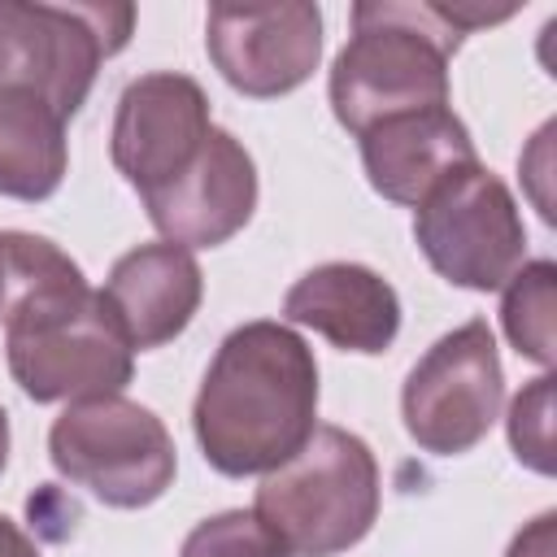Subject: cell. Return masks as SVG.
<instances>
[{"mask_svg": "<svg viewBox=\"0 0 557 557\" xmlns=\"http://www.w3.org/2000/svg\"><path fill=\"white\" fill-rule=\"evenodd\" d=\"M418 248L457 287L496 292L522 270V218L509 187L479 161L444 178L413 218Z\"/></svg>", "mask_w": 557, "mask_h": 557, "instance_id": "7", "label": "cell"}, {"mask_svg": "<svg viewBox=\"0 0 557 557\" xmlns=\"http://www.w3.org/2000/svg\"><path fill=\"white\" fill-rule=\"evenodd\" d=\"M104 300L131 348H157L191 322L200 305V265L183 244H139L113 265Z\"/></svg>", "mask_w": 557, "mask_h": 557, "instance_id": "13", "label": "cell"}, {"mask_svg": "<svg viewBox=\"0 0 557 557\" xmlns=\"http://www.w3.org/2000/svg\"><path fill=\"white\" fill-rule=\"evenodd\" d=\"M0 557H39V548L0 513Z\"/></svg>", "mask_w": 557, "mask_h": 557, "instance_id": "20", "label": "cell"}, {"mask_svg": "<svg viewBox=\"0 0 557 557\" xmlns=\"http://www.w3.org/2000/svg\"><path fill=\"white\" fill-rule=\"evenodd\" d=\"M361 161L370 187L396 205H422L444 178L474 165V144L448 104L413 109L361 131Z\"/></svg>", "mask_w": 557, "mask_h": 557, "instance_id": "12", "label": "cell"}, {"mask_svg": "<svg viewBox=\"0 0 557 557\" xmlns=\"http://www.w3.org/2000/svg\"><path fill=\"white\" fill-rule=\"evenodd\" d=\"M4 461H9V413L0 409V470H4Z\"/></svg>", "mask_w": 557, "mask_h": 557, "instance_id": "21", "label": "cell"}, {"mask_svg": "<svg viewBox=\"0 0 557 557\" xmlns=\"http://www.w3.org/2000/svg\"><path fill=\"white\" fill-rule=\"evenodd\" d=\"M178 557H292V553L278 544V535L257 513L231 509V513L205 518L183 540Z\"/></svg>", "mask_w": 557, "mask_h": 557, "instance_id": "17", "label": "cell"}, {"mask_svg": "<svg viewBox=\"0 0 557 557\" xmlns=\"http://www.w3.org/2000/svg\"><path fill=\"white\" fill-rule=\"evenodd\" d=\"M209 57L244 96H283L300 87L322 57V13L305 0L283 4H213Z\"/></svg>", "mask_w": 557, "mask_h": 557, "instance_id": "9", "label": "cell"}, {"mask_svg": "<svg viewBox=\"0 0 557 557\" xmlns=\"http://www.w3.org/2000/svg\"><path fill=\"white\" fill-rule=\"evenodd\" d=\"M461 30L435 4H352V39L331 70L335 117L361 135L383 117L448 104V57Z\"/></svg>", "mask_w": 557, "mask_h": 557, "instance_id": "3", "label": "cell"}, {"mask_svg": "<svg viewBox=\"0 0 557 557\" xmlns=\"http://www.w3.org/2000/svg\"><path fill=\"white\" fill-rule=\"evenodd\" d=\"M0 322L9 370L30 400L117 396L131 379L135 348L104 292L39 235H0Z\"/></svg>", "mask_w": 557, "mask_h": 557, "instance_id": "1", "label": "cell"}, {"mask_svg": "<svg viewBox=\"0 0 557 557\" xmlns=\"http://www.w3.org/2000/svg\"><path fill=\"white\" fill-rule=\"evenodd\" d=\"M131 4L0 0V91H35L70 122L100 61L131 39Z\"/></svg>", "mask_w": 557, "mask_h": 557, "instance_id": "5", "label": "cell"}, {"mask_svg": "<svg viewBox=\"0 0 557 557\" xmlns=\"http://www.w3.org/2000/svg\"><path fill=\"white\" fill-rule=\"evenodd\" d=\"M318 409V366L283 322L235 326L191 409L196 440L222 474H270L309 435Z\"/></svg>", "mask_w": 557, "mask_h": 557, "instance_id": "2", "label": "cell"}, {"mask_svg": "<svg viewBox=\"0 0 557 557\" xmlns=\"http://www.w3.org/2000/svg\"><path fill=\"white\" fill-rule=\"evenodd\" d=\"M213 122L209 100L196 78L187 74H144L135 78L113 117V165L144 191L178 178L196 152L205 148Z\"/></svg>", "mask_w": 557, "mask_h": 557, "instance_id": "10", "label": "cell"}, {"mask_svg": "<svg viewBox=\"0 0 557 557\" xmlns=\"http://www.w3.org/2000/svg\"><path fill=\"white\" fill-rule=\"evenodd\" d=\"M553 513H540L513 544H509V557H557V544H553Z\"/></svg>", "mask_w": 557, "mask_h": 557, "instance_id": "19", "label": "cell"}, {"mask_svg": "<svg viewBox=\"0 0 557 557\" xmlns=\"http://www.w3.org/2000/svg\"><path fill=\"white\" fill-rule=\"evenodd\" d=\"M65 174V117L35 91H0V191L44 200Z\"/></svg>", "mask_w": 557, "mask_h": 557, "instance_id": "15", "label": "cell"}, {"mask_svg": "<svg viewBox=\"0 0 557 557\" xmlns=\"http://www.w3.org/2000/svg\"><path fill=\"white\" fill-rule=\"evenodd\" d=\"M283 313L300 326H313L335 348L383 352L400 326V300L392 283L352 261H331L309 270L283 300Z\"/></svg>", "mask_w": 557, "mask_h": 557, "instance_id": "14", "label": "cell"}, {"mask_svg": "<svg viewBox=\"0 0 557 557\" xmlns=\"http://www.w3.org/2000/svg\"><path fill=\"white\" fill-rule=\"evenodd\" d=\"M509 440L531 470L540 474L553 470V379L548 374H540L527 392H518L509 409Z\"/></svg>", "mask_w": 557, "mask_h": 557, "instance_id": "18", "label": "cell"}, {"mask_svg": "<svg viewBox=\"0 0 557 557\" xmlns=\"http://www.w3.org/2000/svg\"><path fill=\"white\" fill-rule=\"evenodd\" d=\"M252 513L292 557H335L352 548L379 513L374 453L344 426H313V435L261 479Z\"/></svg>", "mask_w": 557, "mask_h": 557, "instance_id": "4", "label": "cell"}, {"mask_svg": "<svg viewBox=\"0 0 557 557\" xmlns=\"http://www.w3.org/2000/svg\"><path fill=\"white\" fill-rule=\"evenodd\" d=\"M553 261H531L505 283V331L518 352L548 366L553 361Z\"/></svg>", "mask_w": 557, "mask_h": 557, "instance_id": "16", "label": "cell"}, {"mask_svg": "<svg viewBox=\"0 0 557 557\" xmlns=\"http://www.w3.org/2000/svg\"><path fill=\"white\" fill-rule=\"evenodd\" d=\"M144 205H148L152 226L170 244L213 248L252 218V205H257L252 157L231 131L213 126L196 161L178 178L144 191Z\"/></svg>", "mask_w": 557, "mask_h": 557, "instance_id": "11", "label": "cell"}, {"mask_svg": "<svg viewBox=\"0 0 557 557\" xmlns=\"http://www.w3.org/2000/svg\"><path fill=\"white\" fill-rule=\"evenodd\" d=\"M52 466L113 509L152 505L174 479V440L161 418L126 396L70 400L48 435Z\"/></svg>", "mask_w": 557, "mask_h": 557, "instance_id": "6", "label": "cell"}, {"mask_svg": "<svg viewBox=\"0 0 557 557\" xmlns=\"http://www.w3.org/2000/svg\"><path fill=\"white\" fill-rule=\"evenodd\" d=\"M505 374L487 322H466L448 331L405 379V426L440 457L474 448L500 413Z\"/></svg>", "mask_w": 557, "mask_h": 557, "instance_id": "8", "label": "cell"}]
</instances>
